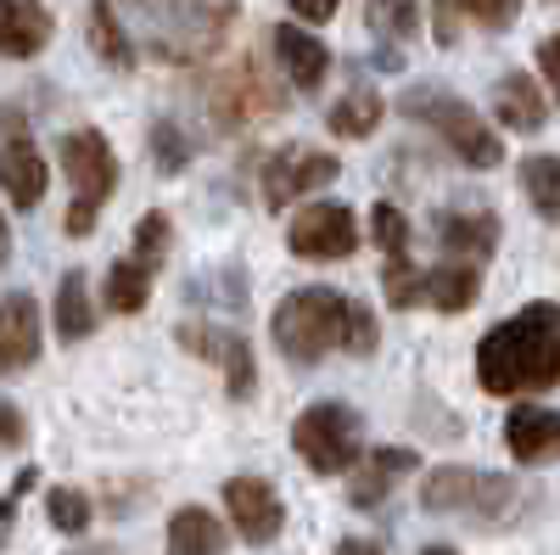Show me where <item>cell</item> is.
<instances>
[{
    "mask_svg": "<svg viewBox=\"0 0 560 555\" xmlns=\"http://www.w3.org/2000/svg\"><path fill=\"white\" fill-rule=\"evenodd\" d=\"M477 298H482V264H471V258H443V264L427 269V303H432L438 314H465Z\"/></svg>",
    "mask_w": 560,
    "mask_h": 555,
    "instance_id": "cb8c5ba5",
    "label": "cell"
},
{
    "mask_svg": "<svg viewBox=\"0 0 560 555\" xmlns=\"http://www.w3.org/2000/svg\"><path fill=\"white\" fill-rule=\"evenodd\" d=\"M438 247H443L448 258L488 264L493 247H499V213H482V208H471V213H443V219H438Z\"/></svg>",
    "mask_w": 560,
    "mask_h": 555,
    "instance_id": "44dd1931",
    "label": "cell"
},
{
    "mask_svg": "<svg viewBox=\"0 0 560 555\" xmlns=\"http://www.w3.org/2000/svg\"><path fill=\"white\" fill-rule=\"evenodd\" d=\"M152 163L163 169V174H179L185 163H191V141H185V135L174 129V124H152Z\"/></svg>",
    "mask_w": 560,
    "mask_h": 555,
    "instance_id": "d6a6232c",
    "label": "cell"
},
{
    "mask_svg": "<svg viewBox=\"0 0 560 555\" xmlns=\"http://www.w3.org/2000/svg\"><path fill=\"white\" fill-rule=\"evenodd\" d=\"M504 443H510V454H516L522 466H549V460H560V409H544V404L510 409Z\"/></svg>",
    "mask_w": 560,
    "mask_h": 555,
    "instance_id": "d6986e66",
    "label": "cell"
},
{
    "mask_svg": "<svg viewBox=\"0 0 560 555\" xmlns=\"http://www.w3.org/2000/svg\"><path fill=\"white\" fill-rule=\"evenodd\" d=\"M224 544H230V533L208 505H179L163 533V555H224Z\"/></svg>",
    "mask_w": 560,
    "mask_h": 555,
    "instance_id": "603a6c76",
    "label": "cell"
},
{
    "mask_svg": "<svg viewBox=\"0 0 560 555\" xmlns=\"http://www.w3.org/2000/svg\"><path fill=\"white\" fill-rule=\"evenodd\" d=\"M23 443H28L23 409H18V404H0V454H7V449H23Z\"/></svg>",
    "mask_w": 560,
    "mask_h": 555,
    "instance_id": "836d02e7",
    "label": "cell"
},
{
    "mask_svg": "<svg viewBox=\"0 0 560 555\" xmlns=\"http://www.w3.org/2000/svg\"><path fill=\"white\" fill-rule=\"evenodd\" d=\"M280 113H287V84H280L258 57H236L208 84V124H219L230 135L258 129V124H269Z\"/></svg>",
    "mask_w": 560,
    "mask_h": 555,
    "instance_id": "8992f818",
    "label": "cell"
},
{
    "mask_svg": "<svg viewBox=\"0 0 560 555\" xmlns=\"http://www.w3.org/2000/svg\"><path fill=\"white\" fill-rule=\"evenodd\" d=\"M477 382L493 398L549 393L560 382V303L538 298L477 343Z\"/></svg>",
    "mask_w": 560,
    "mask_h": 555,
    "instance_id": "7a4b0ae2",
    "label": "cell"
},
{
    "mask_svg": "<svg viewBox=\"0 0 560 555\" xmlns=\"http://www.w3.org/2000/svg\"><path fill=\"white\" fill-rule=\"evenodd\" d=\"M420 505L438 517H471V522H504L516 517L522 488L499 472H471V466H438L420 483Z\"/></svg>",
    "mask_w": 560,
    "mask_h": 555,
    "instance_id": "52a82bcc",
    "label": "cell"
},
{
    "mask_svg": "<svg viewBox=\"0 0 560 555\" xmlns=\"http://www.w3.org/2000/svg\"><path fill=\"white\" fill-rule=\"evenodd\" d=\"M382 118H387V102L376 90H348V96L331 102V113H325V129H331L337 141H370V135L382 129Z\"/></svg>",
    "mask_w": 560,
    "mask_h": 555,
    "instance_id": "484cf974",
    "label": "cell"
},
{
    "mask_svg": "<svg viewBox=\"0 0 560 555\" xmlns=\"http://www.w3.org/2000/svg\"><path fill=\"white\" fill-rule=\"evenodd\" d=\"M287 247L314 264H337L359 247V219L348 203H303L287 224Z\"/></svg>",
    "mask_w": 560,
    "mask_h": 555,
    "instance_id": "30bf717a",
    "label": "cell"
},
{
    "mask_svg": "<svg viewBox=\"0 0 560 555\" xmlns=\"http://www.w3.org/2000/svg\"><path fill=\"white\" fill-rule=\"evenodd\" d=\"M57 23L39 0H0V57L7 62H28L51 45Z\"/></svg>",
    "mask_w": 560,
    "mask_h": 555,
    "instance_id": "ffe728a7",
    "label": "cell"
},
{
    "mask_svg": "<svg viewBox=\"0 0 560 555\" xmlns=\"http://www.w3.org/2000/svg\"><path fill=\"white\" fill-rule=\"evenodd\" d=\"M527 0H432V28L438 45H454L459 28H482V34H504L522 18Z\"/></svg>",
    "mask_w": 560,
    "mask_h": 555,
    "instance_id": "ac0fdd59",
    "label": "cell"
},
{
    "mask_svg": "<svg viewBox=\"0 0 560 555\" xmlns=\"http://www.w3.org/2000/svg\"><path fill=\"white\" fill-rule=\"evenodd\" d=\"M382 292L393 309H420L427 303V269H420L409 253H387L382 264Z\"/></svg>",
    "mask_w": 560,
    "mask_h": 555,
    "instance_id": "f546056e",
    "label": "cell"
},
{
    "mask_svg": "<svg viewBox=\"0 0 560 555\" xmlns=\"http://www.w3.org/2000/svg\"><path fill=\"white\" fill-rule=\"evenodd\" d=\"M370 242H376L382 253H409V219H404V208H393V203L370 208Z\"/></svg>",
    "mask_w": 560,
    "mask_h": 555,
    "instance_id": "1f68e13d",
    "label": "cell"
},
{
    "mask_svg": "<svg viewBox=\"0 0 560 555\" xmlns=\"http://www.w3.org/2000/svg\"><path fill=\"white\" fill-rule=\"evenodd\" d=\"M224 511L247 544H275L280 528H287V505H280L275 483H264V477H230L224 483Z\"/></svg>",
    "mask_w": 560,
    "mask_h": 555,
    "instance_id": "4fadbf2b",
    "label": "cell"
},
{
    "mask_svg": "<svg viewBox=\"0 0 560 555\" xmlns=\"http://www.w3.org/2000/svg\"><path fill=\"white\" fill-rule=\"evenodd\" d=\"M147 51L158 62H197L213 57L224 28L236 23V0H129Z\"/></svg>",
    "mask_w": 560,
    "mask_h": 555,
    "instance_id": "3957f363",
    "label": "cell"
},
{
    "mask_svg": "<svg viewBox=\"0 0 560 555\" xmlns=\"http://www.w3.org/2000/svg\"><path fill=\"white\" fill-rule=\"evenodd\" d=\"M39 359V303L28 292L0 298V377H18Z\"/></svg>",
    "mask_w": 560,
    "mask_h": 555,
    "instance_id": "e0dca14e",
    "label": "cell"
},
{
    "mask_svg": "<svg viewBox=\"0 0 560 555\" xmlns=\"http://www.w3.org/2000/svg\"><path fill=\"white\" fill-rule=\"evenodd\" d=\"M516 180H522L533 213L549 219V224H560V158L555 152H533V158H522Z\"/></svg>",
    "mask_w": 560,
    "mask_h": 555,
    "instance_id": "83f0119b",
    "label": "cell"
},
{
    "mask_svg": "<svg viewBox=\"0 0 560 555\" xmlns=\"http://www.w3.org/2000/svg\"><path fill=\"white\" fill-rule=\"evenodd\" d=\"M57 163H62V174L73 185V203H68V224L62 230L79 242V236L96 230V219L113 203L124 169H118V152H113V141H107L102 129H68L62 141H57Z\"/></svg>",
    "mask_w": 560,
    "mask_h": 555,
    "instance_id": "5b68a950",
    "label": "cell"
},
{
    "mask_svg": "<svg viewBox=\"0 0 560 555\" xmlns=\"http://www.w3.org/2000/svg\"><path fill=\"white\" fill-rule=\"evenodd\" d=\"M420 555H454V550L448 544H432V550H420Z\"/></svg>",
    "mask_w": 560,
    "mask_h": 555,
    "instance_id": "ab89813d",
    "label": "cell"
},
{
    "mask_svg": "<svg viewBox=\"0 0 560 555\" xmlns=\"http://www.w3.org/2000/svg\"><path fill=\"white\" fill-rule=\"evenodd\" d=\"M359 438H364V421L353 404H337V398H319L308 404L298 421H292V449L303 454V466L319 472V477H342L359 466Z\"/></svg>",
    "mask_w": 560,
    "mask_h": 555,
    "instance_id": "ba28073f",
    "label": "cell"
},
{
    "mask_svg": "<svg viewBox=\"0 0 560 555\" xmlns=\"http://www.w3.org/2000/svg\"><path fill=\"white\" fill-rule=\"evenodd\" d=\"M0 264H12V224H7V213H0Z\"/></svg>",
    "mask_w": 560,
    "mask_h": 555,
    "instance_id": "74e56055",
    "label": "cell"
},
{
    "mask_svg": "<svg viewBox=\"0 0 560 555\" xmlns=\"http://www.w3.org/2000/svg\"><path fill=\"white\" fill-rule=\"evenodd\" d=\"M538 68H544V84H549V96L560 102V34H549L538 45Z\"/></svg>",
    "mask_w": 560,
    "mask_h": 555,
    "instance_id": "e575fe53",
    "label": "cell"
},
{
    "mask_svg": "<svg viewBox=\"0 0 560 555\" xmlns=\"http://www.w3.org/2000/svg\"><path fill=\"white\" fill-rule=\"evenodd\" d=\"M174 337H179V348H191V354H202L208 365H219V370H224L230 398H253V393H258V365H253V348H247V337H242V332L208 326V320H185V326H179Z\"/></svg>",
    "mask_w": 560,
    "mask_h": 555,
    "instance_id": "7c38bea8",
    "label": "cell"
},
{
    "mask_svg": "<svg viewBox=\"0 0 560 555\" xmlns=\"http://www.w3.org/2000/svg\"><path fill=\"white\" fill-rule=\"evenodd\" d=\"M493 118H499L504 129H516V135H538L544 118H549V102H544L538 79H527V73H504V79L493 84Z\"/></svg>",
    "mask_w": 560,
    "mask_h": 555,
    "instance_id": "7402d4cb",
    "label": "cell"
},
{
    "mask_svg": "<svg viewBox=\"0 0 560 555\" xmlns=\"http://www.w3.org/2000/svg\"><path fill=\"white\" fill-rule=\"evenodd\" d=\"M45 185H51V169H45L34 135L28 129L0 135V192H7V203L23 208V213H34L45 203Z\"/></svg>",
    "mask_w": 560,
    "mask_h": 555,
    "instance_id": "5bb4252c",
    "label": "cell"
},
{
    "mask_svg": "<svg viewBox=\"0 0 560 555\" xmlns=\"http://www.w3.org/2000/svg\"><path fill=\"white\" fill-rule=\"evenodd\" d=\"M342 174V158L337 152H319V147H280L269 152L264 163V203L280 213V208H292L303 197H314L319 185H331Z\"/></svg>",
    "mask_w": 560,
    "mask_h": 555,
    "instance_id": "8fae6325",
    "label": "cell"
},
{
    "mask_svg": "<svg viewBox=\"0 0 560 555\" xmlns=\"http://www.w3.org/2000/svg\"><path fill=\"white\" fill-rule=\"evenodd\" d=\"M287 7H292V18H298V23H308V28H314V23H331L342 0H287Z\"/></svg>",
    "mask_w": 560,
    "mask_h": 555,
    "instance_id": "d590c367",
    "label": "cell"
},
{
    "mask_svg": "<svg viewBox=\"0 0 560 555\" xmlns=\"http://www.w3.org/2000/svg\"><path fill=\"white\" fill-rule=\"evenodd\" d=\"M398 113L415 118L420 129H432L465 169H499V163H504V141L482 124V113H477L471 102L454 96V90L415 84V90H404V96H398Z\"/></svg>",
    "mask_w": 560,
    "mask_h": 555,
    "instance_id": "277c9868",
    "label": "cell"
},
{
    "mask_svg": "<svg viewBox=\"0 0 560 555\" xmlns=\"http://www.w3.org/2000/svg\"><path fill=\"white\" fill-rule=\"evenodd\" d=\"M90 332H96L90 287H84V275H79V269H62V281H57V337L73 348V343H84Z\"/></svg>",
    "mask_w": 560,
    "mask_h": 555,
    "instance_id": "4316f807",
    "label": "cell"
},
{
    "mask_svg": "<svg viewBox=\"0 0 560 555\" xmlns=\"http://www.w3.org/2000/svg\"><path fill=\"white\" fill-rule=\"evenodd\" d=\"M364 23L382 45H409L420 28V7L415 0H364Z\"/></svg>",
    "mask_w": 560,
    "mask_h": 555,
    "instance_id": "f1b7e54d",
    "label": "cell"
},
{
    "mask_svg": "<svg viewBox=\"0 0 560 555\" xmlns=\"http://www.w3.org/2000/svg\"><path fill=\"white\" fill-rule=\"evenodd\" d=\"M420 466L415 449H370L359 454V466L348 472V505H359V511H376V505Z\"/></svg>",
    "mask_w": 560,
    "mask_h": 555,
    "instance_id": "2e32d148",
    "label": "cell"
},
{
    "mask_svg": "<svg viewBox=\"0 0 560 555\" xmlns=\"http://www.w3.org/2000/svg\"><path fill=\"white\" fill-rule=\"evenodd\" d=\"M68 555H118V550H107V544H90V550H68Z\"/></svg>",
    "mask_w": 560,
    "mask_h": 555,
    "instance_id": "f35d334b",
    "label": "cell"
},
{
    "mask_svg": "<svg viewBox=\"0 0 560 555\" xmlns=\"http://www.w3.org/2000/svg\"><path fill=\"white\" fill-rule=\"evenodd\" d=\"M269 45H275V62H280V73H287L292 90H319L325 73H331V51H325V39L308 34V23H298V18L280 23Z\"/></svg>",
    "mask_w": 560,
    "mask_h": 555,
    "instance_id": "9a60e30c",
    "label": "cell"
},
{
    "mask_svg": "<svg viewBox=\"0 0 560 555\" xmlns=\"http://www.w3.org/2000/svg\"><path fill=\"white\" fill-rule=\"evenodd\" d=\"M342 555H382L370 539H342Z\"/></svg>",
    "mask_w": 560,
    "mask_h": 555,
    "instance_id": "8d00e7d4",
    "label": "cell"
},
{
    "mask_svg": "<svg viewBox=\"0 0 560 555\" xmlns=\"http://www.w3.org/2000/svg\"><path fill=\"white\" fill-rule=\"evenodd\" d=\"M84 39H90V51H96L107 68H118V73H129V68H135V39H129L124 12L113 7V0H90Z\"/></svg>",
    "mask_w": 560,
    "mask_h": 555,
    "instance_id": "d4e9b609",
    "label": "cell"
},
{
    "mask_svg": "<svg viewBox=\"0 0 560 555\" xmlns=\"http://www.w3.org/2000/svg\"><path fill=\"white\" fill-rule=\"evenodd\" d=\"M168 230H174V224H168L163 208L140 213L129 253L113 258V269H107V292H102V303H107L113 314H140V309L152 303V287H158L163 264H168Z\"/></svg>",
    "mask_w": 560,
    "mask_h": 555,
    "instance_id": "9c48e42d",
    "label": "cell"
},
{
    "mask_svg": "<svg viewBox=\"0 0 560 555\" xmlns=\"http://www.w3.org/2000/svg\"><path fill=\"white\" fill-rule=\"evenodd\" d=\"M45 517H51L57 533H84L90 528V499L79 488H51L45 494Z\"/></svg>",
    "mask_w": 560,
    "mask_h": 555,
    "instance_id": "4dcf8cb0",
    "label": "cell"
},
{
    "mask_svg": "<svg viewBox=\"0 0 560 555\" xmlns=\"http://www.w3.org/2000/svg\"><path fill=\"white\" fill-rule=\"evenodd\" d=\"M269 337L280 359L292 365H319L325 354H353L370 359L382 348V320L370 314V303L337 292V287H298L275 303L269 314Z\"/></svg>",
    "mask_w": 560,
    "mask_h": 555,
    "instance_id": "6da1fadb",
    "label": "cell"
}]
</instances>
